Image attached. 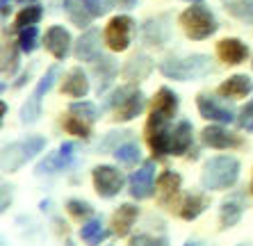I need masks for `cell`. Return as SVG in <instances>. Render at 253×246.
I'll list each match as a JSON object with an SVG mask.
<instances>
[{"mask_svg":"<svg viewBox=\"0 0 253 246\" xmlns=\"http://www.w3.org/2000/svg\"><path fill=\"white\" fill-rule=\"evenodd\" d=\"M237 178H240V162L233 155H219L203 166L201 185L206 189H228L237 182Z\"/></svg>","mask_w":253,"mask_h":246,"instance_id":"cell-1","label":"cell"},{"mask_svg":"<svg viewBox=\"0 0 253 246\" xmlns=\"http://www.w3.org/2000/svg\"><path fill=\"white\" fill-rule=\"evenodd\" d=\"M43 146H46V139H43V137H37V135L14 141V144H9V146L2 151V169L14 173V171L21 169L28 160L35 158L37 153H42Z\"/></svg>","mask_w":253,"mask_h":246,"instance_id":"cell-2","label":"cell"},{"mask_svg":"<svg viewBox=\"0 0 253 246\" xmlns=\"http://www.w3.org/2000/svg\"><path fill=\"white\" fill-rule=\"evenodd\" d=\"M180 25H183L185 35H187L189 39H196V41L208 39L210 35L217 32V21H214L210 9L203 5L185 9V12L180 14Z\"/></svg>","mask_w":253,"mask_h":246,"instance_id":"cell-3","label":"cell"},{"mask_svg":"<svg viewBox=\"0 0 253 246\" xmlns=\"http://www.w3.org/2000/svg\"><path fill=\"white\" fill-rule=\"evenodd\" d=\"M160 71L167 78L173 80H192V78H201L210 71V57L206 55H192L185 59H167L162 62Z\"/></svg>","mask_w":253,"mask_h":246,"instance_id":"cell-4","label":"cell"},{"mask_svg":"<svg viewBox=\"0 0 253 246\" xmlns=\"http://www.w3.org/2000/svg\"><path fill=\"white\" fill-rule=\"evenodd\" d=\"M59 69L57 66H50L48 69V73L39 80V84L35 87V91H32V96L28 98V103L23 105V110H21V121L23 123H35L37 119L42 117V98L50 91V87H53L55 78H57Z\"/></svg>","mask_w":253,"mask_h":246,"instance_id":"cell-5","label":"cell"},{"mask_svg":"<svg viewBox=\"0 0 253 246\" xmlns=\"http://www.w3.org/2000/svg\"><path fill=\"white\" fill-rule=\"evenodd\" d=\"M110 105L114 107V119L117 121H130L144 110V94L132 91V89H119L114 98L110 100Z\"/></svg>","mask_w":253,"mask_h":246,"instance_id":"cell-6","label":"cell"},{"mask_svg":"<svg viewBox=\"0 0 253 246\" xmlns=\"http://www.w3.org/2000/svg\"><path fill=\"white\" fill-rule=\"evenodd\" d=\"M130 32H132V18L130 16H114L105 28V43L112 50L121 53L130 46Z\"/></svg>","mask_w":253,"mask_h":246,"instance_id":"cell-7","label":"cell"},{"mask_svg":"<svg viewBox=\"0 0 253 246\" xmlns=\"http://www.w3.org/2000/svg\"><path fill=\"white\" fill-rule=\"evenodd\" d=\"M94 187L98 192V196L103 199H112L121 192L124 187V176L121 171H117L114 166H96L94 169Z\"/></svg>","mask_w":253,"mask_h":246,"instance_id":"cell-8","label":"cell"},{"mask_svg":"<svg viewBox=\"0 0 253 246\" xmlns=\"http://www.w3.org/2000/svg\"><path fill=\"white\" fill-rule=\"evenodd\" d=\"M178 110V96L171 91V89L162 87L155 94L153 100V112H151V119L148 123H169V119L176 114Z\"/></svg>","mask_w":253,"mask_h":246,"instance_id":"cell-9","label":"cell"},{"mask_svg":"<svg viewBox=\"0 0 253 246\" xmlns=\"http://www.w3.org/2000/svg\"><path fill=\"white\" fill-rule=\"evenodd\" d=\"M153 176H155V162H144L141 169H137L130 176V194L135 199H148L153 194Z\"/></svg>","mask_w":253,"mask_h":246,"instance_id":"cell-10","label":"cell"},{"mask_svg":"<svg viewBox=\"0 0 253 246\" xmlns=\"http://www.w3.org/2000/svg\"><path fill=\"white\" fill-rule=\"evenodd\" d=\"M178 194H180V176L176 171H165L162 176L158 178V201L162 207L167 210H173L178 201Z\"/></svg>","mask_w":253,"mask_h":246,"instance_id":"cell-11","label":"cell"},{"mask_svg":"<svg viewBox=\"0 0 253 246\" xmlns=\"http://www.w3.org/2000/svg\"><path fill=\"white\" fill-rule=\"evenodd\" d=\"M196 105H199V112L201 117L208 119V121H217V123H230L233 121V110L224 103H219L217 98H212V96H199L196 100Z\"/></svg>","mask_w":253,"mask_h":246,"instance_id":"cell-12","label":"cell"},{"mask_svg":"<svg viewBox=\"0 0 253 246\" xmlns=\"http://www.w3.org/2000/svg\"><path fill=\"white\" fill-rule=\"evenodd\" d=\"M148 146L155 155H169L171 153V130L169 123H148Z\"/></svg>","mask_w":253,"mask_h":246,"instance_id":"cell-13","label":"cell"},{"mask_svg":"<svg viewBox=\"0 0 253 246\" xmlns=\"http://www.w3.org/2000/svg\"><path fill=\"white\" fill-rule=\"evenodd\" d=\"M73 155H76V144L66 141V144H62V146H59V151L55 153V155L46 158L42 164H39V166H37V173H39V176H43V173H55V171L64 169V166H69V164H71Z\"/></svg>","mask_w":253,"mask_h":246,"instance_id":"cell-14","label":"cell"},{"mask_svg":"<svg viewBox=\"0 0 253 246\" xmlns=\"http://www.w3.org/2000/svg\"><path fill=\"white\" fill-rule=\"evenodd\" d=\"M76 57L80 62H98L100 59V37L98 30H87L76 43Z\"/></svg>","mask_w":253,"mask_h":246,"instance_id":"cell-15","label":"cell"},{"mask_svg":"<svg viewBox=\"0 0 253 246\" xmlns=\"http://www.w3.org/2000/svg\"><path fill=\"white\" fill-rule=\"evenodd\" d=\"M46 48L50 50L55 59H64L69 55V48H71V35L66 32L62 25H53V28L46 32Z\"/></svg>","mask_w":253,"mask_h":246,"instance_id":"cell-16","label":"cell"},{"mask_svg":"<svg viewBox=\"0 0 253 246\" xmlns=\"http://www.w3.org/2000/svg\"><path fill=\"white\" fill-rule=\"evenodd\" d=\"M203 141H206L210 148H235L242 146V139L233 132H228L221 125H210V128L203 130Z\"/></svg>","mask_w":253,"mask_h":246,"instance_id":"cell-17","label":"cell"},{"mask_svg":"<svg viewBox=\"0 0 253 246\" xmlns=\"http://www.w3.org/2000/svg\"><path fill=\"white\" fill-rule=\"evenodd\" d=\"M217 55L226 64H242L249 55V48L240 39H224V41H219Z\"/></svg>","mask_w":253,"mask_h":246,"instance_id":"cell-18","label":"cell"},{"mask_svg":"<svg viewBox=\"0 0 253 246\" xmlns=\"http://www.w3.org/2000/svg\"><path fill=\"white\" fill-rule=\"evenodd\" d=\"M137 214H139V210H137L135 205H130V203L121 205V207L114 212V217H112L114 233H117L119 237H126V235L130 233V228H132V223H135Z\"/></svg>","mask_w":253,"mask_h":246,"instance_id":"cell-19","label":"cell"},{"mask_svg":"<svg viewBox=\"0 0 253 246\" xmlns=\"http://www.w3.org/2000/svg\"><path fill=\"white\" fill-rule=\"evenodd\" d=\"M62 91L69 96H76V98H83L89 91V80L84 76L83 69H71L69 76L64 78V84H62Z\"/></svg>","mask_w":253,"mask_h":246,"instance_id":"cell-20","label":"cell"},{"mask_svg":"<svg viewBox=\"0 0 253 246\" xmlns=\"http://www.w3.org/2000/svg\"><path fill=\"white\" fill-rule=\"evenodd\" d=\"M251 89H253V82L249 76H233L219 84V94L230 96V98H242V96H247Z\"/></svg>","mask_w":253,"mask_h":246,"instance_id":"cell-21","label":"cell"},{"mask_svg":"<svg viewBox=\"0 0 253 246\" xmlns=\"http://www.w3.org/2000/svg\"><path fill=\"white\" fill-rule=\"evenodd\" d=\"M192 146V123L180 121L171 132V153L173 155H183Z\"/></svg>","mask_w":253,"mask_h":246,"instance_id":"cell-22","label":"cell"},{"mask_svg":"<svg viewBox=\"0 0 253 246\" xmlns=\"http://www.w3.org/2000/svg\"><path fill=\"white\" fill-rule=\"evenodd\" d=\"M242 210H244V205H242L240 196L224 201V205H221V212H219L221 228H233V226H235V223L242 219Z\"/></svg>","mask_w":253,"mask_h":246,"instance_id":"cell-23","label":"cell"},{"mask_svg":"<svg viewBox=\"0 0 253 246\" xmlns=\"http://www.w3.org/2000/svg\"><path fill=\"white\" fill-rule=\"evenodd\" d=\"M64 12L69 14V18L78 25V28L89 25V21L94 18L91 12L87 9V2H84V0H64Z\"/></svg>","mask_w":253,"mask_h":246,"instance_id":"cell-24","label":"cell"},{"mask_svg":"<svg viewBox=\"0 0 253 246\" xmlns=\"http://www.w3.org/2000/svg\"><path fill=\"white\" fill-rule=\"evenodd\" d=\"M206 207H208V199L203 194H189L187 199H185V203L180 205V217L185 221H194Z\"/></svg>","mask_w":253,"mask_h":246,"instance_id":"cell-25","label":"cell"},{"mask_svg":"<svg viewBox=\"0 0 253 246\" xmlns=\"http://www.w3.org/2000/svg\"><path fill=\"white\" fill-rule=\"evenodd\" d=\"M80 237L87 242L89 246H98L100 242L107 240V230L103 228V221L100 219H91L80 228Z\"/></svg>","mask_w":253,"mask_h":246,"instance_id":"cell-26","label":"cell"},{"mask_svg":"<svg viewBox=\"0 0 253 246\" xmlns=\"http://www.w3.org/2000/svg\"><path fill=\"white\" fill-rule=\"evenodd\" d=\"M151 69H153L151 59L144 57V55H139V57H132L128 62V66H126V78H128V80H141V78L148 76V71Z\"/></svg>","mask_w":253,"mask_h":246,"instance_id":"cell-27","label":"cell"},{"mask_svg":"<svg viewBox=\"0 0 253 246\" xmlns=\"http://www.w3.org/2000/svg\"><path fill=\"white\" fill-rule=\"evenodd\" d=\"M226 2H228V12L233 16L253 23V0H226Z\"/></svg>","mask_w":253,"mask_h":246,"instance_id":"cell-28","label":"cell"},{"mask_svg":"<svg viewBox=\"0 0 253 246\" xmlns=\"http://www.w3.org/2000/svg\"><path fill=\"white\" fill-rule=\"evenodd\" d=\"M139 155H141L139 146H137L135 141H126V144L114 148V158H117L121 164H135L137 160H139Z\"/></svg>","mask_w":253,"mask_h":246,"instance_id":"cell-29","label":"cell"},{"mask_svg":"<svg viewBox=\"0 0 253 246\" xmlns=\"http://www.w3.org/2000/svg\"><path fill=\"white\" fill-rule=\"evenodd\" d=\"M37 39H39V30H37L35 25L18 30V48H21L23 53H32V50H35Z\"/></svg>","mask_w":253,"mask_h":246,"instance_id":"cell-30","label":"cell"},{"mask_svg":"<svg viewBox=\"0 0 253 246\" xmlns=\"http://www.w3.org/2000/svg\"><path fill=\"white\" fill-rule=\"evenodd\" d=\"M69 112L73 114V117L83 119V121L87 123H94L96 119H98V110H96V105H91V103H73V105L69 107Z\"/></svg>","mask_w":253,"mask_h":246,"instance_id":"cell-31","label":"cell"},{"mask_svg":"<svg viewBox=\"0 0 253 246\" xmlns=\"http://www.w3.org/2000/svg\"><path fill=\"white\" fill-rule=\"evenodd\" d=\"M43 16V9L39 5H32V7H25L23 12L16 16V28H30V25H35L39 18Z\"/></svg>","mask_w":253,"mask_h":246,"instance_id":"cell-32","label":"cell"},{"mask_svg":"<svg viewBox=\"0 0 253 246\" xmlns=\"http://www.w3.org/2000/svg\"><path fill=\"white\" fill-rule=\"evenodd\" d=\"M98 62H100V66H96V73H98V78H103V82H100V87H98V94H100V91H105V87L110 84L117 66H114V62L110 57H100Z\"/></svg>","mask_w":253,"mask_h":246,"instance_id":"cell-33","label":"cell"},{"mask_svg":"<svg viewBox=\"0 0 253 246\" xmlns=\"http://www.w3.org/2000/svg\"><path fill=\"white\" fill-rule=\"evenodd\" d=\"M89 125H91V123L73 117V114H71V117H66V121H64L66 132H69V135H76V137H83V139H87V137H89Z\"/></svg>","mask_w":253,"mask_h":246,"instance_id":"cell-34","label":"cell"},{"mask_svg":"<svg viewBox=\"0 0 253 246\" xmlns=\"http://www.w3.org/2000/svg\"><path fill=\"white\" fill-rule=\"evenodd\" d=\"M66 210H69L73 217H89V214H91V205L84 203V201L71 199L69 203H66Z\"/></svg>","mask_w":253,"mask_h":246,"instance_id":"cell-35","label":"cell"},{"mask_svg":"<svg viewBox=\"0 0 253 246\" xmlns=\"http://www.w3.org/2000/svg\"><path fill=\"white\" fill-rule=\"evenodd\" d=\"M87 2V9L91 12V16H103L110 9V2L107 0H84Z\"/></svg>","mask_w":253,"mask_h":246,"instance_id":"cell-36","label":"cell"},{"mask_svg":"<svg viewBox=\"0 0 253 246\" xmlns=\"http://www.w3.org/2000/svg\"><path fill=\"white\" fill-rule=\"evenodd\" d=\"M240 125L244 130H253V98L249 100L244 110H242V117H240Z\"/></svg>","mask_w":253,"mask_h":246,"instance_id":"cell-37","label":"cell"},{"mask_svg":"<svg viewBox=\"0 0 253 246\" xmlns=\"http://www.w3.org/2000/svg\"><path fill=\"white\" fill-rule=\"evenodd\" d=\"M130 246H169V244H167L165 237L151 240V237H146V235H139V237H135V240L130 242Z\"/></svg>","mask_w":253,"mask_h":246,"instance_id":"cell-38","label":"cell"},{"mask_svg":"<svg viewBox=\"0 0 253 246\" xmlns=\"http://www.w3.org/2000/svg\"><path fill=\"white\" fill-rule=\"evenodd\" d=\"M16 66H18V57H16V53H9V57L5 55V62H2V73H9L12 76L14 71H16Z\"/></svg>","mask_w":253,"mask_h":246,"instance_id":"cell-39","label":"cell"},{"mask_svg":"<svg viewBox=\"0 0 253 246\" xmlns=\"http://www.w3.org/2000/svg\"><path fill=\"white\" fill-rule=\"evenodd\" d=\"M117 2V7H124V9H130V7L137 5V0H114Z\"/></svg>","mask_w":253,"mask_h":246,"instance_id":"cell-40","label":"cell"},{"mask_svg":"<svg viewBox=\"0 0 253 246\" xmlns=\"http://www.w3.org/2000/svg\"><path fill=\"white\" fill-rule=\"evenodd\" d=\"M0 5H2V16H7V12H9V0H0Z\"/></svg>","mask_w":253,"mask_h":246,"instance_id":"cell-41","label":"cell"},{"mask_svg":"<svg viewBox=\"0 0 253 246\" xmlns=\"http://www.w3.org/2000/svg\"><path fill=\"white\" fill-rule=\"evenodd\" d=\"M185 246H199V244H196V242H187V244H185Z\"/></svg>","mask_w":253,"mask_h":246,"instance_id":"cell-42","label":"cell"},{"mask_svg":"<svg viewBox=\"0 0 253 246\" xmlns=\"http://www.w3.org/2000/svg\"><path fill=\"white\" fill-rule=\"evenodd\" d=\"M66 246H76V244H73V242H66Z\"/></svg>","mask_w":253,"mask_h":246,"instance_id":"cell-43","label":"cell"},{"mask_svg":"<svg viewBox=\"0 0 253 246\" xmlns=\"http://www.w3.org/2000/svg\"><path fill=\"white\" fill-rule=\"evenodd\" d=\"M18 2H32V0H18Z\"/></svg>","mask_w":253,"mask_h":246,"instance_id":"cell-44","label":"cell"},{"mask_svg":"<svg viewBox=\"0 0 253 246\" xmlns=\"http://www.w3.org/2000/svg\"><path fill=\"white\" fill-rule=\"evenodd\" d=\"M187 2H199V0H187Z\"/></svg>","mask_w":253,"mask_h":246,"instance_id":"cell-45","label":"cell"},{"mask_svg":"<svg viewBox=\"0 0 253 246\" xmlns=\"http://www.w3.org/2000/svg\"><path fill=\"white\" fill-rule=\"evenodd\" d=\"M240 246H253V244H240Z\"/></svg>","mask_w":253,"mask_h":246,"instance_id":"cell-46","label":"cell"},{"mask_svg":"<svg viewBox=\"0 0 253 246\" xmlns=\"http://www.w3.org/2000/svg\"><path fill=\"white\" fill-rule=\"evenodd\" d=\"M251 189H253V185H251Z\"/></svg>","mask_w":253,"mask_h":246,"instance_id":"cell-47","label":"cell"}]
</instances>
